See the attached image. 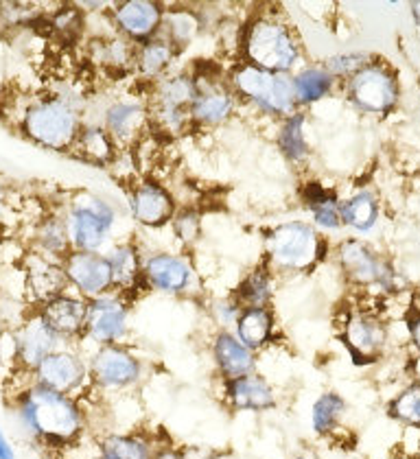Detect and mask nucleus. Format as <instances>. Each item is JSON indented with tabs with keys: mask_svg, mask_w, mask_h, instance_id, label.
Listing matches in <instances>:
<instances>
[{
	"mask_svg": "<svg viewBox=\"0 0 420 459\" xmlns=\"http://www.w3.org/2000/svg\"><path fill=\"white\" fill-rule=\"evenodd\" d=\"M335 258L348 284L357 289H377L383 296L397 293L398 272L392 263L359 238H346L335 249Z\"/></svg>",
	"mask_w": 420,
	"mask_h": 459,
	"instance_id": "nucleus-7",
	"label": "nucleus"
},
{
	"mask_svg": "<svg viewBox=\"0 0 420 459\" xmlns=\"http://www.w3.org/2000/svg\"><path fill=\"white\" fill-rule=\"evenodd\" d=\"M302 202L311 212L313 226L319 232H335L342 228V214H339V199L333 188L324 186L322 182H307L302 188Z\"/></svg>",
	"mask_w": 420,
	"mask_h": 459,
	"instance_id": "nucleus-28",
	"label": "nucleus"
},
{
	"mask_svg": "<svg viewBox=\"0 0 420 459\" xmlns=\"http://www.w3.org/2000/svg\"><path fill=\"white\" fill-rule=\"evenodd\" d=\"M73 149H77L83 160L99 164V167L112 164L118 153L117 143L112 141V136H109L108 132H105L103 125H83Z\"/></svg>",
	"mask_w": 420,
	"mask_h": 459,
	"instance_id": "nucleus-35",
	"label": "nucleus"
},
{
	"mask_svg": "<svg viewBox=\"0 0 420 459\" xmlns=\"http://www.w3.org/2000/svg\"><path fill=\"white\" fill-rule=\"evenodd\" d=\"M223 401L232 411L252 413L269 411L278 405L276 389L258 372L234 381H223Z\"/></svg>",
	"mask_w": 420,
	"mask_h": 459,
	"instance_id": "nucleus-21",
	"label": "nucleus"
},
{
	"mask_svg": "<svg viewBox=\"0 0 420 459\" xmlns=\"http://www.w3.org/2000/svg\"><path fill=\"white\" fill-rule=\"evenodd\" d=\"M412 18L420 27V3H412Z\"/></svg>",
	"mask_w": 420,
	"mask_h": 459,
	"instance_id": "nucleus-47",
	"label": "nucleus"
},
{
	"mask_svg": "<svg viewBox=\"0 0 420 459\" xmlns=\"http://www.w3.org/2000/svg\"><path fill=\"white\" fill-rule=\"evenodd\" d=\"M274 291H276V281L274 272L267 265L254 267L252 272L245 273V278L234 289L232 298L241 304L243 308L249 307H272Z\"/></svg>",
	"mask_w": 420,
	"mask_h": 459,
	"instance_id": "nucleus-32",
	"label": "nucleus"
},
{
	"mask_svg": "<svg viewBox=\"0 0 420 459\" xmlns=\"http://www.w3.org/2000/svg\"><path fill=\"white\" fill-rule=\"evenodd\" d=\"M27 284L38 308L53 298L68 291L66 273L62 265H55L44 256H33L27 267Z\"/></svg>",
	"mask_w": 420,
	"mask_h": 459,
	"instance_id": "nucleus-26",
	"label": "nucleus"
},
{
	"mask_svg": "<svg viewBox=\"0 0 420 459\" xmlns=\"http://www.w3.org/2000/svg\"><path fill=\"white\" fill-rule=\"evenodd\" d=\"M389 331L383 317L372 311H353L342 328V343L354 366H372L388 351Z\"/></svg>",
	"mask_w": 420,
	"mask_h": 459,
	"instance_id": "nucleus-11",
	"label": "nucleus"
},
{
	"mask_svg": "<svg viewBox=\"0 0 420 459\" xmlns=\"http://www.w3.org/2000/svg\"><path fill=\"white\" fill-rule=\"evenodd\" d=\"M175 57H178V51L171 47V42L164 36H156L136 47L134 73L144 82L158 83L160 79H164V73L169 71Z\"/></svg>",
	"mask_w": 420,
	"mask_h": 459,
	"instance_id": "nucleus-29",
	"label": "nucleus"
},
{
	"mask_svg": "<svg viewBox=\"0 0 420 459\" xmlns=\"http://www.w3.org/2000/svg\"><path fill=\"white\" fill-rule=\"evenodd\" d=\"M278 149L284 160L296 164V167L307 162L309 156H311V144H309L307 138V114L302 109L283 118L278 132Z\"/></svg>",
	"mask_w": 420,
	"mask_h": 459,
	"instance_id": "nucleus-31",
	"label": "nucleus"
},
{
	"mask_svg": "<svg viewBox=\"0 0 420 459\" xmlns=\"http://www.w3.org/2000/svg\"><path fill=\"white\" fill-rule=\"evenodd\" d=\"M13 416L33 442L47 448H68L83 437L88 416L79 398L29 383L13 398Z\"/></svg>",
	"mask_w": 420,
	"mask_h": 459,
	"instance_id": "nucleus-1",
	"label": "nucleus"
},
{
	"mask_svg": "<svg viewBox=\"0 0 420 459\" xmlns=\"http://www.w3.org/2000/svg\"><path fill=\"white\" fill-rule=\"evenodd\" d=\"M38 243L39 247L47 254H53V256L64 258L73 252V243H70V234L66 219L62 217H48L42 226L38 228Z\"/></svg>",
	"mask_w": 420,
	"mask_h": 459,
	"instance_id": "nucleus-39",
	"label": "nucleus"
},
{
	"mask_svg": "<svg viewBox=\"0 0 420 459\" xmlns=\"http://www.w3.org/2000/svg\"><path fill=\"white\" fill-rule=\"evenodd\" d=\"M117 221V211L108 199L94 193H82L73 199L66 217L73 249L99 252Z\"/></svg>",
	"mask_w": 420,
	"mask_h": 459,
	"instance_id": "nucleus-8",
	"label": "nucleus"
},
{
	"mask_svg": "<svg viewBox=\"0 0 420 459\" xmlns=\"http://www.w3.org/2000/svg\"><path fill=\"white\" fill-rule=\"evenodd\" d=\"M31 381L53 392L79 398V394L90 387L88 359L74 348L62 346L39 363L38 370L31 374Z\"/></svg>",
	"mask_w": 420,
	"mask_h": 459,
	"instance_id": "nucleus-12",
	"label": "nucleus"
},
{
	"mask_svg": "<svg viewBox=\"0 0 420 459\" xmlns=\"http://www.w3.org/2000/svg\"><path fill=\"white\" fill-rule=\"evenodd\" d=\"M105 258L112 269V291L121 293L129 300V296H136L140 289L147 287L143 276V258L136 247L121 243V246L109 249Z\"/></svg>",
	"mask_w": 420,
	"mask_h": 459,
	"instance_id": "nucleus-24",
	"label": "nucleus"
},
{
	"mask_svg": "<svg viewBox=\"0 0 420 459\" xmlns=\"http://www.w3.org/2000/svg\"><path fill=\"white\" fill-rule=\"evenodd\" d=\"M228 83L234 97L243 99L245 103L267 117L287 118L300 112L292 74H276L252 66V64L239 62L230 71Z\"/></svg>",
	"mask_w": 420,
	"mask_h": 459,
	"instance_id": "nucleus-4",
	"label": "nucleus"
},
{
	"mask_svg": "<svg viewBox=\"0 0 420 459\" xmlns=\"http://www.w3.org/2000/svg\"><path fill=\"white\" fill-rule=\"evenodd\" d=\"M388 418L405 429L420 431V378L405 385L389 398Z\"/></svg>",
	"mask_w": 420,
	"mask_h": 459,
	"instance_id": "nucleus-38",
	"label": "nucleus"
},
{
	"mask_svg": "<svg viewBox=\"0 0 420 459\" xmlns=\"http://www.w3.org/2000/svg\"><path fill=\"white\" fill-rule=\"evenodd\" d=\"M164 9L152 0H127L112 9V22L118 36L132 42L134 47L160 36Z\"/></svg>",
	"mask_w": 420,
	"mask_h": 459,
	"instance_id": "nucleus-18",
	"label": "nucleus"
},
{
	"mask_svg": "<svg viewBox=\"0 0 420 459\" xmlns=\"http://www.w3.org/2000/svg\"><path fill=\"white\" fill-rule=\"evenodd\" d=\"M405 324H407L409 343H412L414 352L420 354V311L409 313L407 319H405Z\"/></svg>",
	"mask_w": 420,
	"mask_h": 459,
	"instance_id": "nucleus-44",
	"label": "nucleus"
},
{
	"mask_svg": "<svg viewBox=\"0 0 420 459\" xmlns=\"http://www.w3.org/2000/svg\"><path fill=\"white\" fill-rule=\"evenodd\" d=\"M339 214H342V226L366 234L379 223L381 202H379L377 193L370 191V188H362V191L353 193L344 202H339Z\"/></svg>",
	"mask_w": 420,
	"mask_h": 459,
	"instance_id": "nucleus-30",
	"label": "nucleus"
},
{
	"mask_svg": "<svg viewBox=\"0 0 420 459\" xmlns=\"http://www.w3.org/2000/svg\"><path fill=\"white\" fill-rule=\"evenodd\" d=\"M241 311H243V307L234 300L232 296L219 298V300L210 302V307H208L210 317H213V322L217 324L219 331H234V324H237Z\"/></svg>",
	"mask_w": 420,
	"mask_h": 459,
	"instance_id": "nucleus-42",
	"label": "nucleus"
},
{
	"mask_svg": "<svg viewBox=\"0 0 420 459\" xmlns=\"http://www.w3.org/2000/svg\"><path fill=\"white\" fill-rule=\"evenodd\" d=\"M83 123L79 109L66 99L44 97L27 108L22 118V132L29 141L53 152H68L77 143Z\"/></svg>",
	"mask_w": 420,
	"mask_h": 459,
	"instance_id": "nucleus-5",
	"label": "nucleus"
},
{
	"mask_svg": "<svg viewBox=\"0 0 420 459\" xmlns=\"http://www.w3.org/2000/svg\"><path fill=\"white\" fill-rule=\"evenodd\" d=\"M414 459H420V436H418V444H416V453H414Z\"/></svg>",
	"mask_w": 420,
	"mask_h": 459,
	"instance_id": "nucleus-49",
	"label": "nucleus"
},
{
	"mask_svg": "<svg viewBox=\"0 0 420 459\" xmlns=\"http://www.w3.org/2000/svg\"><path fill=\"white\" fill-rule=\"evenodd\" d=\"M199 29H202V22L191 9H164L160 36L167 38L178 53L197 38Z\"/></svg>",
	"mask_w": 420,
	"mask_h": 459,
	"instance_id": "nucleus-37",
	"label": "nucleus"
},
{
	"mask_svg": "<svg viewBox=\"0 0 420 459\" xmlns=\"http://www.w3.org/2000/svg\"><path fill=\"white\" fill-rule=\"evenodd\" d=\"M327 254V237L313 223L287 221L265 234V265L274 273H307Z\"/></svg>",
	"mask_w": 420,
	"mask_h": 459,
	"instance_id": "nucleus-3",
	"label": "nucleus"
},
{
	"mask_svg": "<svg viewBox=\"0 0 420 459\" xmlns=\"http://www.w3.org/2000/svg\"><path fill=\"white\" fill-rule=\"evenodd\" d=\"M149 123V109L134 99H121L105 108L101 125L117 147H129L140 138Z\"/></svg>",
	"mask_w": 420,
	"mask_h": 459,
	"instance_id": "nucleus-23",
	"label": "nucleus"
},
{
	"mask_svg": "<svg viewBox=\"0 0 420 459\" xmlns=\"http://www.w3.org/2000/svg\"><path fill=\"white\" fill-rule=\"evenodd\" d=\"M197 94L195 74H175V77L160 79L153 88L152 103H149V121L160 129L179 134L191 125V106Z\"/></svg>",
	"mask_w": 420,
	"mask_h": 459,
	"instance_id": "nucleus-9",
	"label": "nucleus"
},
{
	"mask_svg": "<svg viewBox=\"0 0 420 459\" xmlns=\"http://www.w3.org/2000/svg\"><path fill=\"white\" fill-rule=\"evenodd\" d=\"M143 276L147 289L167 296H193L197 289V273L184 256L169 252L152 254L143 261Z\"/></svg>",
	"mask_w": 420,
	"mask_h": 459,
	"instance_id": "nucleus-15",
	"label": "nucleus"
},
{
	"mask_svg": "<svg viewBox=\"0 0 420 459\" xmlns=\"http://www.w3.org/2000/svg\"><path fill=\"white\" fill-rule=\"evenodd\" d=\"M3 359H4V354H3V326H0V370H3Z\"/></svg>",
	"mask_w": 420,
	"mask_h": 459,
	"instance_id": "nucleus-48",
	"label": "nucleus"
},
{
	"mask_svg": "<svg viewBox=\"0 0 420 459\" xmlns=\"http://www.w3.org/2000/svg\"><path fill=\"white\" fill-rule=\"evenodd\" d=\"M241 62L276 74H292L298 68L300 51L298 38L278 18L257 16L243 27Z\"/></svg>",
	"mask_w": 420,
	"mask_h": 459,
	"instance_id": "nucleus-2",
	"label": "nucleus"
},
{
	"mask_svg": "<svg viewBox=\"0 0 420 459\" xmlns=\"http://www.w3.org/2000/svg\"><path fill=\"white\" fill-rule=\"evenodd\" d=\"M195 82H197V94L191 106V125L210 129L226 123L237 108V97L230 83L206 74H195Z\"/></svg>",
	"mask_w": 420,
	"mask_h": 459,
	"instance_id": "nucleus-17",
	"label": "nucleus"
},
{
	"mask_svg": "<svg viewBox=\"0 0 420 459\" xmlns=\"http://www.w3.org/2000/svg\"><path fill=\"white\" fill-rule=\"evenodd\" d=\"M370 62H372V57H370L368 53L354 51V53L333 55V57H328L327 62L322 64V66L327 68L337 82H346V79L353 77L354 73H359L363 66H368Z\"/></svg>",
	"mask_w": 420,
	"mask_h": 459,
	"instance_id": "nucleus-40",
	"label": "nucleus"
},
{
	"mask_svg": "<svg viewBox=\"0 0 420 459\" xmlns=\"http://www.w3.org/2000/svg\"><path fill=\"white\" fill-rule=\"evenodd\" d=\"M348 103L370 117H388L401 101L398 74L389 64L372 59L368 66L344 82Z\"/></svg>",
	"mask_w": 420,
	"mask_h": 459,
	"instance_id": "nucleus-6",
	"label": "nucleus"
},
{
	"mask_svg": "<svg viewBox=\"0 0 420 459\" xmlns=\"http://www.w3.org/2000/svg\"><path fill=\"white\" fill-rule=\"evenodd\" d=\"M153 459H197L193 457L188 451H182V448H175L171 444H160Z\"/></svg>",
	"mask_w": 420,
	"mask_h": 459,
	"instance_id": "nucleus-45",
	"label": "nucleus"
},
{
	"mask_svg": "<svg viewBox=\"0 0 420 459\" xmlns=\"http://www.w3.org/2000/svg\"><path fill=\"white\" fill-rule=\"evenodd\" d=\"M210 354H213L214 368H217L222 381H234V378L257 372L258 354L241 343V339L232 331L214 333L213 342H210Z\"/></svg>",
	"mask_w": 420,
	"mask_h": 459,
	"instance_id": "nucleus-20",
	"label": "nucleus"
},
{
	"mask_svg": "<svg viewBox=\"0 0 420 459\" xmlns=\"http://www.w3.org/2000/svg\"><path fill=\"white\" fill-rule=\"evenodd\" d=\"M0 459H16V451H13V446L9 444L3 429H0Z\"/></svg>",
	"mask_w": 420,
	"mask_h": 459,
	"instance_id": "nucleus-46",
	"label": "nucleus"
},
{
	"mask_svg": "<svg viewBox=\"0 0 420 459\" xmlns=\"http://www.w3.org/2000/svg\"><path fill=\"white\" fill-rule=\"evenodd\" d=\"M158 448L144 433H105L97 440V459H153Z\"/></svg>",
	"mask_w": 420,
	"mask_h": 459,
	"instance_id": "nucleus-27",
	"label": "nucleus"
},
{
	"mask_svg": "<svg viewBox=\"0 0 420 459\" xmlns=\"http://www.w3.org/2000/svg\"><path fill=\"white\" fill-rule=\"evenodd\" d=\"M129 333V300L121 293L109 291L105 296L88 300L86 335L83 339L94 348L123 343Z\"/></svg>",
	"mask_w": 420,
	"mask_h": 459,
	"instance_id": "nucleus-13",
	"label": "nucleus"
},
{
	"mask_svg": "<svg viewBox=\"0 0 420 459\" xmlns=\"http://www.w3.org/2000/svg\"><path fill=\"white\" fill-rule=\"evenodd\" d=\"M132 212L138 223L147 228H162L173 221L175 217V199L160 182L144 179L136 184L132 193Z\"/></svg>",
	"mask_w": 420,
	"mask_h": 459,
	"instance_id": "nucleus-22",
	"label": "nucleus"
},
{
	"mask_svg": "<svg viewBox=\"0 0 420 459\" xmlns=\"http://www.w3.org/2000/svg\"><path fill=\"white\" fill-rule=\"evenodd\" d=\"M53 27L55 31H59L62 36L74 39L79 33H82L83 20L79 16L77 7H66L62 9V12H57V16L53 18Z\"/></svg>",
	"mask_w": 420,
	"mask_h": 459,
	"instance_id": "nucleus-43",
	"label": "nucleus"
},
{
	"mask_svg": "<svg viewBox=\"0 0 420 459\" xmlns=\"http://www.w3.org/2000/svg\"><path fill=\"white\" fill-rule=\"evenodd\" d=\"M346 411L348 403L342 394L333 392V389L319 394L311 407V429L315 436L331 437L339 429V424H342Z\"/></svg>",
	"mask_w": 420,
	"mask_h": 459,
	"instance_id": "nucleus-34",
	"label": "nucleus"
},
{
	"mask_svg": "<svg viewBox=\"0 0 420 459\" xmlns=\"http://www.w3.org/2000/svg\"><path fill=\"white\" fill-rule=\"evenodd\" d=\"M39 317L48 324V328L59 337L64 346L83 342L86 335V311L88 300H83L77 293H62L53 298L39 308H35Z\"/></svg>",
	"mask_w": 420,
	"mask_h": 459,
	"instance_id": "nucleus-19",
	"label": "nucleus"
},
{
	"mask_svg": "<svg viewBox=\"0 0 420 459\" xmlns=\"http://www.w3.org/2000/svg\"><path fill=\"white\" fill-rule=\"evenodd\" d=\"M12 339L16 370L27 374V377H31L38 370L44 359L51 357L55 351L64 346L59 337L48 328V324L39 317L38 311L20 324Z\"/></svg>",
	"mask_w": 420,
	"mask_h": 459,
	"instance_id": "nucleus-14",
	"label": "nucleus"
},
{
	"mask_svg": "<svg viewBox=\"0 0 420 459\" xmlns=\"http://www.w3.org/2000/svg\"><path fill=\"white\" fill-rule=\"evenodd\" d=\"M90 385L101 392H125L136 387L144 377V363L125 343L94 348L88 359Z\"/></svg>",
	"mask_w": 420,
	"mask_h": 459,
	"instance_id": "nucleus-10",
	"label": "nucleus"
},
{
	"mask_svg": "<svg viewBox=\"0 0 420 459\" xmlns=\"http://www.w3.org/2000/svg\"><path fill=\"white\" fill-rule=\"evenodd\" d=\"M293 459H309L307 455H298V457H293Z\"/></svg>",
	"mask_w": 420,
	"mask_h": 459,
	"instance_id": "nucleus-50",
	"label": "nucleus"
},
{
	"mask_svg": "<svg viewBox=\"0 0 420 459\" xmlns=\"http://www.w3.org/2000/svg\"><path fill=\"white\" fill-rule=\"evenodd\" d=\"M68 287L74 289L83 300L105 296L112 291V269L101 252H79L73 249L62 261Z\"/></svg>",
	"mask_w": 420,
	"mask_h": 459,
	"instance_id": "nucleus-16",
	"label": "nucleus"
},
{
	"mask_svg": "<svg viewBox=\"0 0 420 459\" xmlns=\"http://www.w3.org/2000/svg\"><path fill=\"white\" fill-rule=\"evenodd\" d=\"M92 57L103 71L108 73H129L134 71L136 47L121 36L99 39L92 47Z\"/></svg>",
	"mask_w": 420,
	"mask_h": 459,
	"instance_id": "nucleus-36",
	"label": "nucleus"
},
{
	"mask_svg": "<svg viewBox=\"0 0 420 459\" xmlns=\"http://www.w3.org/2000/svg\"><path fill=\"white\" fill-rule=\"evenodd\" d=\"M234 335L241 339V343L254 352H261L276 335V316L272 307H249L243 308L234 324Z\"/></svg>",
	"mask_w": 420,
	"mask_h": 459,
	"instance_id": "nucleus-25",
	"label": "nucleus"
},
{
	"mask_svg": "<svg viewBox=\"0 0 420 459\" xmlns=\"http://www.w3.org/2000/svg\"><path fill=\"white\" fill-rule=\"evenodd\" d=\"M173 234L184 247H191L197 243L199 234H202V214L193 208H187V211H179L175 212L173 221Z\"/></svg>",
	"mask_w": 420,
	"mask_h": 459,
	"instance_id": "nucleus-41",
	"label": "nucleus"
},
{
	"mask_svg": "<svg viewBox=\"0 0 420 459\" xmlns=\"http://www.w3.org/2000/svg\"><path fill=\"white\" fill-rule=\"evenodd\" d=\"M292 77L298 106H313V103L324 101L327 97H331L335 86H337V79H335L322 64L300 68V71L296 74H292Z\"/></svg>",
	"mask_w": 420,
	"mask_h": 459,
	"instance_id": "nucleus-33",
	"label": "nucleus"
}]
</instances>
